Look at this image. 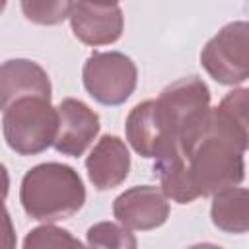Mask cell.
<instances>
[{
	"mask_svg": "<svg viewBox=\"0 0 249 249\" xmlns=\"http://www.w3.org/2000/svg\"><path fill=\"white\" fill-rule=\"evenodd\" d=\"M177 144L187 160L198 196L218 195L243 181L245 150L218 115L216 107H210L204 115L187 124L179 132Z\"/></svg>",
	"mask_w": 249,
	"mask_h": 249,
	"instance_id": "6da1fadb",
	"label": "cell"
},
{
	"mask_svg": "<svg viewBox=\"0 0 249 249\" xmlns=\"http://www.w3.org/2000/svg\"><path fill=\"white\" fill-rule=\"evenodd\" d=\"M19 202L29 218L56 222L74 216L84 206L86 189L78 171L70 165L47 161L23 175Z\"/></svg>",
	"mask_w": 249,
	"mask_h": 249,
	"instance_id": "7a4b0ae2",
	"label": "cell"
},
{
	"mask_svg": "<svg viewBox=\"0 0 249 249\" xmlns=\"http://www.w3.org/2000/svg\"><path fill=\"white\" fill-rule=\"evenodd\" d=\"M6 144L19 156H35L54 144L58 109L45 97H21L2 109Z\"/></svg>",
	"mask_w": 249,
	"mask_h": 249,
	"instance_id": "3957f363",
	"label": "cell"
},
{
	"mask_svg": "<svg viewBox=\"0 0 249 249\" xmlns=\"http://www.w3.org/2000/svg\"><path fill=\"white\" fill-rule=\"evenodd\" d=\"M82 80L86 91L97 103L115 107L132 95L138 72L134 62L119 51L93 53L84 64Z\"/></svg>",
	"mask_w": 249,
	"mask_h": 249,
	"instance_id": "277c9868",
	"label": "cell"
},
{
	"mask_svg": "<svg viewBox=\"0 0 249 249\" xmlns=\"http://www.w3.org/2000/svg\"><path fill=\"white\" fill-rule=\"evenodd\" d=\"M202 68L224 86L249 78V21L224 25L200 53Z\"/></svg>",
	"mask_w": 249,
	"mask_h": 249,
	"instance_id": "5b68a950",
	"label": "cell"
},
{
	"mask_svg": "<svg viewBox=\"0 0 249 249\" xmlns=\"http://www.w3.org/2000/svg\"><path fill=\"white\" fill-rule=\"evenodd\" d=\"M126 140L142 158H160L173 142H177L171 132L158 99H148L138 103L126 117Z\"/></svg>",
	"mask_w": 249,
	"mask_h": 249,
	"instance_id": "8992f818",
	"label": "cell"
},
{
	"mask_svg": "<svg viewBox=\"0 0 249 249\" xmlns=\"http://www.w3.org/2000/svg\"><path fill=\"white\" fill-rule=\"evenodd\" d=\"M158 105L177 138L187 124L210 109V91L200 78L187 76L169 84L160 93Z\"/></svg>",
	"mask_w": 249,
	"mask_h": 249,
	"instance_id": "52a82bcc",
	"label": "cell"
},
{
	"mask_svg": "<svg viewBox=\"0 0 249 249\" xmlns=\"http://www.w3.org/2000/svg\"><path fill=\"white\" fill-rule=\"evenodd\" d=\"M113 216L128 230L148 231L165 224L169 216V202L158 187L138 185L115 198Z\"/></svg>",
	"mask_w": 249,
	"mask_h": 249,
	"instance_id": "ba28073f",
	"label": "cell"
},
{
	"mask_svg": "<svg viewBox=\"0 0 249 249\" xmlns=\"http://www.w3.org/2000/svg\"><path fill=\"white\" fill-rule=\"evenodd\" d=\"M58 132L54 150L62 156H82L99 132V117L84 101L66 97L58 103Z\"/></svg>",
	"mask_w": 249,
	"mask_h": 249,
	"instance_id": "9c48e42d",
	"label": "cell"
},
{
	"mask_svg": "<svg viewBox=\"0 0 249 249\" xmlns=\"http://www.w3.org/2000/svg\"><path fill=\"white\" fill-rule=\"evenodd\" d=\"M74 35L91 47L115 43L123 33V12L119 4L76 2L70 12Z\"/></svg>",
	"mask_w": 249,
	"mask_h": 249,
	"instance_id": "30bf717a",
	"label": "cell"
},
{
	"mask_svg": "<svg viewBox=\"0 0 249 249\" xmlns=\"http://www.w3.org/2000/svg\"><path fill=\"white\" fill-rule=\"evenodd\" d=\"M88 177L95 189L107 191L121 185L130 169V156L124 142L115 134H105L86 158Z\"/></svg>",
	"mask_w": 249,
	"mask_h": 249,
	"instance_id": "8fae6325",
	"label": "cell"
},
{
	"mask_svg": "<svg viewBox=\"0 0 249 249\" xmlns=\"http://www.w3.org/2000/svg\"><path fill=\"white\" fill-rule=\"evenodd\" d=\"M21 97L51 99V80L33 60H6L0 70V107L6 109Z\"/></svg>",
	"mask_w": 249,
	"mask_h": 249,
	"instance_id": "7c38bea8",
	"label": "cell"
},
{
	"mask_svg": "<svg viewBox=\"0 0 249 249\" xmlns=\"http://www.w3.org/2000/svg\"><path fill=\"white\" fill-rule=\"evenodd\" d=\"M154 173L158 175L161 193L167 198L179 204H189L195 198H198V193L193 185V179L187 167V160L177 142H173L160 158H156Z\"/></svg>",
	"mask_w": 249,
	"mask_h": 249,
	"instance_id": "4fadbf2b",
	"label": "cell"
},
{
	"mask_svg": "<svg viewBox=\"0 0 249 249\" xmlns=\"http://www.w3.org/2000/svg\"><path fill=\"white\" fill-rule=\"evenodd\" d=\"M212 224L226 233L249 231V189L231 187L212 198Z\"/></svg>",
	"mask_w": 249,
	"mask_h": 249,
	"instance_id": "5bb4252c",
	"label": "cell"
},
{
	"mask_svg": "<svg viewBox=\"0 0 249 249\" xmlns=\"http://www.w3.org/2000/svg\"><path fill=\"white\" fill-rule=\"evenodd\" d=\"M218 115L241 142L243 150L249 148V88L230 91L216 107Z\"/></svg>",
	"mask_w": 249,
	"mask_h": 249,
	"instance_id": "9a60e30c",
	"label": "cell"
},
{
	"mask_svg": "<svg viewBox=\"0 0 249 249\" xmlns=\"http://www.w3.org/2000/svg\"><path fill=\"white\" fill-rule=\"evenodd\" d=\"M86 241L89 249H138L134 233L115 222L93 224L86 233Z\"/></svg>",
	"mask_w": 249,
	"mask_h": 249,
	"instance_id": "2e32d148",
	"label": "cell"
},
{
	"mask_svg": "<svg viewBox=\"0 0 249 249\" xmlns=\"http://www.w3.org/2000/svg\"><path fill=\"white\" fill-rule=\"evenodd\" d=\"M23 249H89L84 247L68 230L56 226H39L31 230L23 239Z\"/></svg>",
	"mask_w": 249,
	"mask_h": 249,
	"instance_id": "e0dca14e",
	"label": "cell"
},
{
	"mask_svg": "<svg viewBox=\"0 0 249 249\" xmlns=\"http://www.w3.org/2000/svg\"><path fill=\"white\" fill-rule=\"evenodd\" d=\"M74 2H21V10L29 21L53 25L70 18Z\"/></svg>",
	"mask_w": 249,
	"mask_h": 249,
	"instance_id": "ac0fdd59",
	"label": "cell"
},
{
	"mask_svg": "<svg viewBox=\"0 0 249 249\" xmlns=\"http://www.w3.org/2000/svg\"><path fill=\"white\" fill-rule=\"evenodd\" d=\"M189 249H222V247L212 245V243H196V245H193V247H189Z\"/></svg>",
	"mask_w": 249,
	"mask_h": 249,
	"instance_id": "d6986e66",
	"label": "cell"
}]
</instances>
